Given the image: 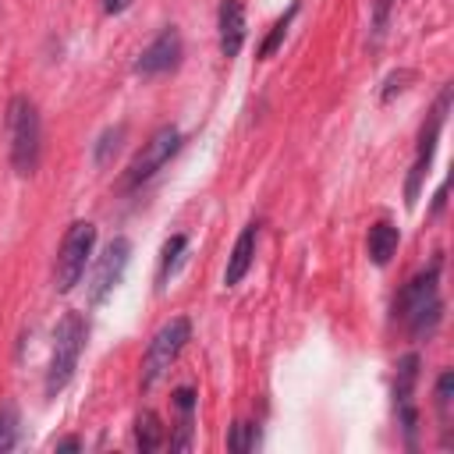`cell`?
<instances>
[{
  "label": "cell",
  "instance_id": "obj_12",
  "mask_svg": "<svg viewBox=\"0 0 454 454\" xmlns=\"http://www.w3.org/2000/svg\"><path fill=\"white\" fill-rule=\"evenodd\" d=\"M135 443H138L142 454H149V450H156L163 443V426H160L156 411H149V408L138 411V419H135Z\"/></svg>",
  "mask_w": 454,
  "mask_h": 454
},
{
  "label": "cell",
  "instance_id": "obj_9",
  "mask_svg": "<svg viewBox=\"0 0 454 454\" xmlns=\"http://www.w3.org/2000/svg\"><path fill=\"white\" fill-rule=\"evenodd\" d=\"M216 25H220V53L238 57L241 46H245V7H241V0H223L220 14H216Z\"/></svg>",
  "mask_w": 454,
  "mask_h": 454
},
{
  "label": "cell",
  "instance_id": "obj_6",
  "mask_svg": "<svg viewBox=\"0 0 454 454\" xmlns=\"http://www.w3.org/2000/svg\"><path fill=\"white\" fill-rule=\"evenodd\" d=\"M177 149H181V131H177L174 124L160 128V131L138 149V156L131 160V167H128V174H124V188H138L142 181H149Z\"/></svg>",
  "mask_w": 454,
  "mask_h": 454
},
{
  "label": "cell",
  "instance_id": "obj_4",
  "mask_svg": "<svg viewBox=\"0 0 454 454\" xmlns=\"http://www.w3.org/2000/svg\"><path fill=\"white\" fill-rule=\"evenodd\" d=\"M92 245H96V227L89 220H78L67 227L60 248H57V266H53V280H57V291L67 294L82 273H85V262L92 255Z\"/></svg>",
  "mask_w": 454,
  "mask_h": 454
},
{
  "label": "cell",
  "instance_id": "obj_11",
  "mask_svg": "<svg viewBox=\"0 0 454 454\" xmlns=\"http://www.w3.org/2000/svg\"><path fill=\"white\" fill-rule=\"evenodd\" d=\"M397 241H401V234H397V227H394V223H387V220L372 223V227H369V238H365L369 259H372L376 266H387V262H390V255L397 252Z\"/></svg>",
  "mask_w": 454,
  "mask_h": 454
},
{
  "label": "cell",
  "instance_id": "obj_7",
  "mask_svg": "<svg viewBox=\"0 0 454 454\" xmlns=\"http://www.w3.org/2000/svg\"><path fill=\"white\" fill-rule=\"evenodd\" d=\"M128 262H131V241L128 238H114L103 248V255H99V262L92 270V284H89V301L92 305H103L106 301V294L124 280Z\"/></svg>",
  "mask_w": 454,
  "mask_h": 454
},
{
  "label": "cell",
  "instance_id": "obj_10",
  "mask_svg": "<svg viewBox=\"0 0 454 454\" xmlns=\"http://www.w3.org/2000/svg\"><path fill=\"white\" fill-rule=\"evenodd\" d=\"M255 241H259V227L248 223V227L238 234L234 248H231V259H227V270H223V284H227V287H234V284L245 280V273H248V266H252V259H255Z\"/></svg>",
  "mask_w": 454,
  "mask_h": 454
},
{
  "label": "cell",
  "instance_id": "obj_20",
  "mask_svg": "<svg viewBox=\"0 0 454 454\" xmlns=\"http://www.w3.org/2000/svg\"><path fill=\"white\" fill-rule=\"evenodd\" d=\"M174 404L181 408V419H184V415H192V404H195V390H192V387H177V390H174Z\"/></svg>",
  "mask_w": 454,
  "mask_h": 454
},
{
  "label": "cell",
  "instance_id": "obj_19",
  "mask_svg": "<svg viewBox=\"0 0 454 454\" xmlns=\"http://www.w3.org/2000/svg\"><path fill=\"white\" fill-rule=\"evenodd\" d=\"M390 7H394V0H380V4H376V14H372V35H376V39L387 32V18H390Z\"/></svg>",
  "mask_w": 454,
  "mask_h": 454
},
{
  "label": "cell",
  "instance_id": "obj_17",
  "mask_svg": "<svg viewBox=\"0 0 454 454\" xmlns=\"http://www.w3.org/2000/svg\"><path fill=\"white\" fill-rule=\"evenodd\" d=\"M121 138H124V124H117V128H110V131L99 135V145H96V163H99V167L110 160V153H117Z\"/></svg>",
  "mask_w": 454,
  "mask_h": 454
},
{
  "label": "cell",
  "instance_id": "obj_21",
  "mask_svg": "<svg viewBox=\"0 0 454 454\" xmlns=\"http://www.w3.org/2000/svg\"><path fill=\"white\" fill-rule=\"evenodd\" d=\"M408 78H411V71H397V74H390V78H387V89H383V99H390L394 92H401V89H404L401 82H408Z\"/></svg>",
  "mask_w": 454,
  "mask_h": 454
},
{
  "label": "cell",
  "instance_id": "obj_13",
  "mask_svg": "<svg viewBox=\"0 0 454 454\" xmlns=\"http://www.w3.org/2000/svg\"><path fill=\"white\" fill-rule=\"evenodd\" d=\"M18 433H21V419H18V408L11 401L0 404V450H11L18 443Z\"/></svg>",
  "mask_w": 454,
  "mask_h": 454
},
{
  "label": "cell",
  "instance_id": "obj_3",
  "mask_svg": "<svg viewBox=\"0 0 454 454\" xmlns=\"http://www.w3.org/2000/svg\"><path fill=\"white\" fill-rule=\"evenodd\" d=\"M436 280H440V259H433V266L419 277H411L404 284V291L394 301V312L408 323L411 333H429L440 319V298H436Z\"/></svg>",
  "mask_w": 454,
  "mask_h": 454
},
{
  "label": "cell",
  "instance_id": "obj_18",
  "mask_svg": "<svg viewBox=\"0 0 454 454\" xmlns=\"http://www.w3.org/2000/svg\"><path fill=\"white\" fill-rule=\"evenodd\" d=\"M184 245H188V238H184V234H174V238L163 245V262H160V277H163V280H167V273L177 266V259H181Z\"/></svg>",
  "mask_w": 454,
  "mask_h": 454
},
{
  "label": "cell",
  "instance_id": "obj_2",
  "mask_svg": "<svg viewBox=\"0 0 454 454\" xmlns=\"http://www.w3.org/2000/svg\"><path fill=\"white\" fill-rule=\"evenodd\" d=\"M85 337H89V323L78 316V312H67L57 330H53V355H50V369H46V397H57L74 369H78V358L85 351Z\"/></svg>",
  "mask_w": 454,
  "mask_h": 454
},
{
  "label": "cell",
  "instance_id": "obj_22",
  "mask_svg": "<svg viewBox=\"0 0 454 454\" xmlns=\"http://www.w3.org/2000/svg\"><path fill=\"white\" fill-rule=\"evenodd\" d=\"M131 7V0H103V11L106 14H121V11H128Z\"/></svg>",
  "mask_w": 454,
  "mask_h": 454
},
{
  "label": "cell",
  "instance_id": "obj_8",
  "mask_svg": "<svg viewBox=\"0 0 454 454\" xmlns=\"http://www.w3.org/2000/svg\"><path fill=\"white\" fill-rule=\"evenodd\" d=\"M181 64V35H177V28L174 25H167L142 53H138V60H135V71L138 74H163V71H174Z\"/></svg>",
  "mask_w": 454,
  "mask_h": 454
},
{
  "label": "cell",
  "instance_id": "obj_14",
  "mask_svg": "<svg viewBox=\"0 0 454 454\" xmlns=\"http://www.w3.org/2000/svg\"><path fill=\"white\" fill-rule=\"evenodd\" d=\"M294 14H298V4H291V7H287V14H280V18L273 21L270 35H266V39H262V46H259V57H262V60H266V57H270V53H273V50L284 43V35H287V25L294 21Z\"/></svg>",
  "mask_w": 454,
  "mask_h": 454
},
{
  "label": "cell",
  "instance_id": "obj_16",
  "mask_svg": "<svg viewBox=\"0 0 454 454\" xmlns=\"http://www.w3.org/2000/svg\"><path fill=\"white\" fill-rule=\"evenodd\" d=\"M227 447L238 450V454L252 450V447H255V426H252V422H234V426H231V436H227Z\"/></svg>",
  "mask_w": 454,
  "mask_h": 454
},
{
  "label": "cell",
  "instance_id": "obj_1",
  "mask_svg": "<svg viewBox=\"0 0 454 454\" xmlns=\"http://www.w3.org/2000/svg\"><path fill=\"white\" fill-rule=\"evenodd\" d=\"M7 135H11V167L21 177H32L43 153V121L28 96H14L7 106Z\"/></svg>",
  "mask_w": 454,
  "mask_h": 454
},
{
  "label": "cell",
  "instance_id": "obj_23",
  "mask_svg": "<svg viewBox=\"0 0 454 454\" xmlns=\"http://www.w3.org/2000/svg\"><path fill=\"white\" fill-rule=\"evenodd\" d=\"M57 450H82V440L78 436H67V440L57 443Z\"/></svg>",
  "mask_w": 454,
  "mask_h": 454
},
{
  "label": "cell",
  "instance_id": "obj_15",
  "mask_svg": "<svg viewBox=\"0 0 454 454\" xmlns=\"http://www.w3.org/2000/svg\"><path fill=\"white\" fill-rule=\"evenodd\" d=\"M450 404H454V372H440L436 380V415L443 429H450Z\"/></svg>",
  "mask_w": 454,
  "mask_h": 454
},
{
  "label": "cell",
  "instance_id": "obj_5",
  "mask_svg": "<svg viewBox=\"0 0 454 454\" xmlns=\"http://www.w3.org/2000/svg\"><path fill=\"white\" fill-rule=\"evenodd\" d=\"M188 337H192V323L184 316H177V319H170V323H163L156 330V337L149 340L145 358H142V390H149L174 365V358L181 355V348L188 344Z\"/></svg>",
  "mask_w": 454,
  "mask_h": 454
}]
</instances>
